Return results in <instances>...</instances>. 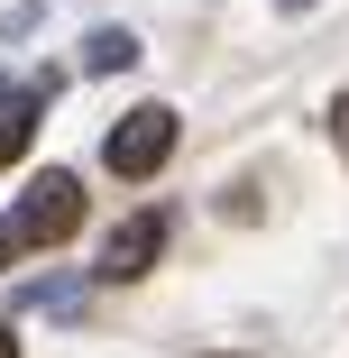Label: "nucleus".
<instances>
[{"instance_id":"nucleus-7","label":"nucleus","mask_w":349,"mask_h":358,"mask_svg":"<svg viewBox=\"0 0 349 358\" xmlns=\"http://www.w3.org/2000/svg\"><path fill=\"white\" fill-rule=\"evenodd\" d=\"M19 248H28V239H19V230H0V266H10V257H19Z\"/></svg>"},{"instance_id":"nucleus-9","label":"nucleus","mask_w":349,"mask_h":358,"mask_svg":"<svg viewBox=\"0 0 349 358\" xmlns=\"http://www.w3.org/2000/svg\"><path fill=\"white\" fill-rule=\"evenodd\" d=\"M276 10H313V0H276Z\"/></svg>"},{"instance_id":"nucleus-3","label":"nucleus","mask_w":349,"mask_h":358,"mask_svg":"<svg viewBox=\"0 0 349 358\" xmlns=\"http://www.w3.org/2000/svg\"><path fill=\"white\" fill-rule=\"evenodd\" d=\"M157 248H166V211H129V221L111 230V248H101V285L148 275V266H157Z\"/></svg>"},{"instance_id":"nucleus-6","label":"nucleus","mask_w":349,"mask_h":358,"mask_svg":"<svg viewBox=\"0 0 349 358\" xmlns=\"http://www.w3.org/2000/svg\"><path fill=\"white\" fill-rule=\"evenodd\" d=\"M331 138H340V157H349V92L331 101Z\"/></svg>"},{"instance_id":"nucleus-2","label":"nucleus","mask_w":349,"mask_h":358,"mask_svg":"<svg viewBox=\"0 0 349 358\" xmlns=\"http://www.w3.org/2000/svg\"><path fill=\"white\" fill-rule=\"evenodd\" d=\"M175 157V110L166 101H138L129 120H111V138H101V166L111 175H157Z\"/></svg>"},{"instance_id":"nucleus-5","label":"nucleus","mask_w":349,"mask_h":358,"mask_svg":"<svg viewBox=\"0 0 349 358\" xmlns=\"http://www.w3.org/2000/svg\"><path fill=\"white\" fill-rule=\"evenodd\" d=\"M83 64H92V74H120V64H138V37H129V28H92Z\"/></svg>"},{"instance_id":"nucleus-4","label":"nucleus","mask_w":349,"mask_h":358,"mask_svg":"<svg viewBox=\"0 0 349 358\" xmlns=\"http://www.w3.org/2000/svg\"><path fill=\"white\" fill-rule=\"evenodd\" d=\"M37 83H0V166H19L28 157V138H37Z\"/></svg>"},{"instance_id":"nucleus-8","label":"nucleus","mask_w":349,"mask_h":358,"mask_svg":"<svg viewBox=\"0 0 349 358\" xmlns=\"http://www.w3.org/2000/svg\"><path fill=\"white\" fill-rule=\"evenodd\" d=\"M0 358H19V340H10V331H0Z\"/></svg>"},{"instance_id":"nucleus-1","label":"nucleus","mask_w":349,"mask_h":358,"mask_svg":"<svg viewBox=\"0 0 349 358\" xmlns=\"http://www.w3.org/2000/svg\"><path fill=\"white\" fill-rule=\"evenodd\" d=\"M28 248H64L83 230V184L64 175V166H46V175H28V193H19V221H10Z\"/></svg>"}]
</instances>
